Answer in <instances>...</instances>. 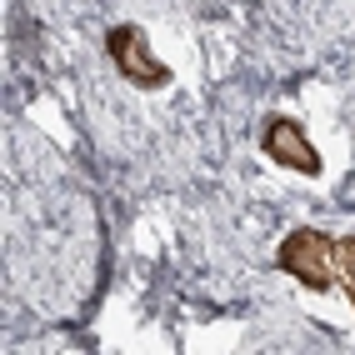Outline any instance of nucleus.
<instances>
[{
  "label": "nucleus",
  "instance_id": "nucleus-1",
  "mask_svg": "<svg viewBox=\"0 0 355 355\" xmlns=\"http://www.w3.org/2000/svg\"><path fill=\"white\" fill-rule=\"evenodd\" d=\"M275 266L291 280H300L305 291H325L336 280V235H325L315 225H295L275 250Z\"/></svg>",
  "mask_w": 355,
  "mask_h": 355
},
{
  "label": "nucleus",
  "instance_id": "nucleus-2",
  "mask_svg": "<svg viewBox=\"0 0 355 355\" xmlns=\"http://www.w3.org/2000/svg\"><path fill=\"white\" fill-rule=\"evenodd\" d=\"M105 55H110L115 70H121V80H130L135 90L171 85V65L155 60V51H150V40H146L140 26H110L105 31Z\"/></svg>",
  "mask_w": 355,
  "mask_h": 355
},
{
  "label": "nucleus",
  "instance_id": "nucleus-3",
  "mask_svg": "<svg viewBox=\"0 0 355 355\" xmlns=\"http://www.w3.org/2000/svg\"><path fill=\"white\" fill-rule=\"evenodd\" d=\"M260 155L286 165L295 175H320V150H315V140L305 135V125L295 115H270L266 130H260Z\"/></svg>",
  "mask_w": 355,
  "mask_h": 355
},
{
  "label": "nucleus",
  "instance_id": "nucleus-4",
  "mask_svg": "<svg viewBox=\"0 0 355 355\" xmlns=\"http://www.w3.org/2000/svg\"><path fill=\"white\" fill-rule=\"evenodd\" d=\"M336 270L345 280V295L355 305V235H345V241H336Z\"/></svg>",
  "mask_w": 355,
  "mask_h": 355
}]
</instances>
